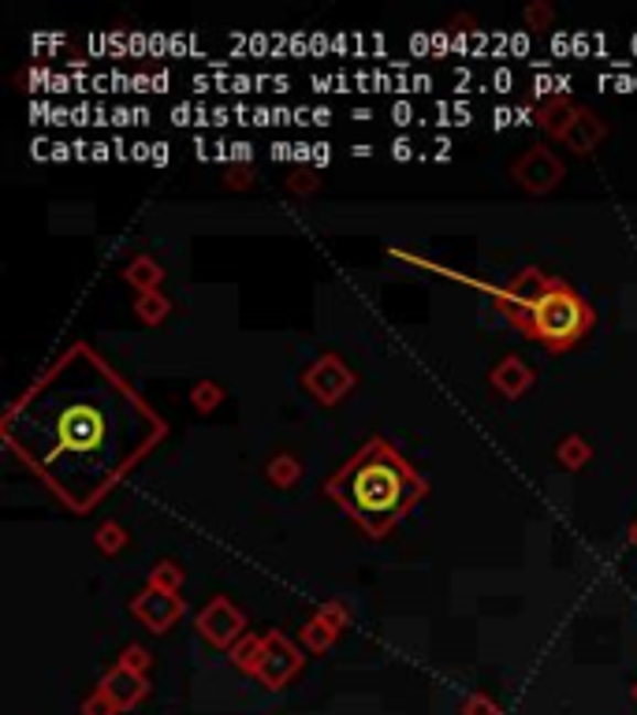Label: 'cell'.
Returning <instances> with one entry per match:
<instances>
[{
    "instance_id": "obj_5",
    "label": "cell",
    "mask_w": 637,
    "mask_h": 715,
    "mask_svg": "<svg viewBox=\"0 0 637 715\" xmlns=\"http://www.w3.org/2000/svg\"><path fill=\"white\" fill-rule=\"evenodd\" d=\"M515 175H518V180H522V187H526V191L544 194V191H552L555 183H560L563 169H560V161H555V156L548 153V150H529V153L522 156V161H518Z\"/></svg>"
},
{
    "instance_id": "obj_1",
    "label": "cell",
    "mask_w": 637,
    "mask_h": 715,
    "mask_svg": "<svg viewBox=\"0 0 637 715\" xmlns=\"http://www.w3.org/2000/svg\"><path fill=\"white\" fill-rule=\"evenodd\" d=\"M328 492L369 537H385L388 529L418 503L425 485H421V477L399 458V452L388 440H369V444L332 477Z\"/></svg>"
},
{
    "instance_id": "obj_8",
    "label": "cell",
    "mask_w": 637,
    "mask_h": 715,
    "mask_svg": "<svg viewBox=\"0 0 637 715\" xmlns=\"http://www.w3.org/2000/svg\"><path fill=\"white\" fill-rule=\"evenodd\" d=\"M604 139V123L596 120L593 112H577L574 116V123L566 127V134H563V142L571 145L574 153H590L596 150V142Z\"/></svg>"
},
{
    "instance_id": "obj_3",
    "label": "cell",
    "mask_w": 637,
    "mask_h": 715,
    "mask_svg": "<svg viewBox=\"0 0 637 715\" xmlns=\"http://www.w3.org/2000/svg\"><path fill=\"white\" fill-rule=\"evenodd\" d=\"M56 433H61V444L67 452H94V447L105 444V418L90 403H75L61 414Z\"/></svg>"
},
{
    "instance_id": "obj_7",
    "label": "cell",
    "mask_w": 637,
    "mask_h": 715,
    "mask_svg": "<svg viewBox=\"0 0 637 715\" xmlns=\"http://www.w3.org/2000/svg\"><path fill=\"white\" fill-rule=\"evenodd\" d=\"M180 611H183V604L175 600V596H169V593H145V596L134 600V615L150 622L153 630H169V622Z\"/></svg>"
},
{
    "instance_id": "obj_2",
    "label": "cell",
    "mask_w": 637,
    "mask_h": 715,
    "mask_svg": "<svg viewBox=\"0 0 637 715\" xmlns=\"http://www.w3.org/2000/svg\"><path fill=\"white\" fill-rule=\"evenodd\" d=\"M511 321L526 332V336L541 339L544 347L566 350V347H574V343L593 328V310L585 306V299L577 295L574 288H566V283L552 280V283H548L544 295L537 299L529 310L515 313Z\"/></svg>"
},
{
    "instance_id": "obj_11",
    "label": "cell",
    "mask_w": 637,
    "mask_h": 715,
    "mask_svg": "<svg viewBox=\"0 0 637 715\" xmlns=\"http://www.w3.org/2000/svg\"><path fill=\"white\" fill-rule=\"evenodd\" d=\"M585 455H590V447H585V444H582V440H577V436H571V440H566V444H563V452H560V458H563V463H571V466L585 463Z\"/></svg>"
},
{
    "instance_id": "obj_12",
    "label": "cell",
    "mask_w": 637,
    "mask_h": 715,
    "mask_svg": "<svg viewBox=\"0 0 637 715\" xmlns=\"http://www.w3.org/2000/svg\"><path fill=\"white\" fill-rule=\"evenodd\" d=\"M139 313L142 317H150V321H156L164 313V302H156V295H145L142 302H139Z\"/></svg>"
},
{
    "instance_id": "obj_4",
    "label": "cell",
    "mask_w": 637,
    "mask_h": 715,
    "mask_svg": "<svg viewBox=\"0 0 637 715\" xmlns=\"http://www.w3.org/2000/svg\"><path fill=\"white\" fill-rule=\"evenodd\" d=\"M306 388L321 399V403H339L350 388V373L339 358H321L306 373Z\"/></svg>"
},
{
    "instance_id": "obj_9",
    "label": "cell",
    "mask_w": 637,
    "mask_h": 715,
    "mask_svg": "<svg viewBox=\"0 0 637 715\" xmlns=\"http://www.w3.org/2000/svg\"><path fill=\"white\" fill-rule=\"evenodd\" d=\"M493 380H496V388L504 391V396H522V391L529 388V369L518 358H507L504 366L493 373Z\"/></svg>"
},
{
    "instance_id": "obj_13",
    "label": "cell",
    "mask_w": 637,
    "mask_h": 715,
    "mask_svg": "<svg viewBox=\"0 0 637 715\" xmlns=\"http://www.w3.org/2000/svg\"><path fill=\"white\" fill-rule=\"evenodd\" d=\"M217 403V391H198V407H213Z\"/></svg>"
},
{
    "instance_id": "obj_10",
    "label": "cell",
    "mask_w": 637,
    "mask_h": 715,
    "mask_svg": "<svg viewBox=\"0 0 637 715\" xmlns=\"http://www.w3.org/2000/svg\"><path fill=\"white\" fill-rule=\"evenodd\" d=\"M574 116H577V112H574L566 101H552V105H544V112H541V127H544V131H552V134H560V139H563L566 127L574 123Z\"/></svg>"
},
{
    "instance_id": "obj_14",
    "label": "cell",
    "mask_w": 637,
    "mask_h": 715,
    "mask_svg": "<svg viewBox=\"0 0 637 715\" xmlns=\"http://www.w3.org/2000/svg\"><path fill=\"white\" fill-rule=\"evenodd\" d=\"M396 156L403 161V156H410V145L407 142H396Z\"/></svg>"
},
{
    "instance_id": "obj_6",
    "label": "cell",
    "mask_w": 637,
    "mask_h": 715,
    "mask_svg": "<svg viewBox=\"0 0 637 715\" xmlns=\"http://www.w3.org/2000/svg\"><path fill=\"white\" fill-rule=\"evenodd\" d=\"M198 626H202V633H205V638H209V641L224 644V641H231L235 633L242 630V615L235 611V607H231L228 600H217L213 607H205V611H202Z\"/></svg>"
}]
</instances>
